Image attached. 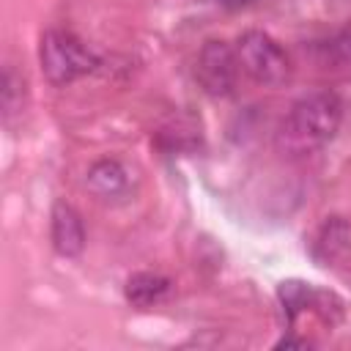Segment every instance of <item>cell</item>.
I'll return each instance as SVG.
<instances>
[{"label":"cell","mask_w":351,"mask_h":351,"mask_svg":"<svg viewBox=\"0 0 351 351\" xmlns=\"http://www.w3.org/2000/svg\"><path fill=\"white\" fill-rule=\"evenodd\" d=\"M343 101L332 90H313L296 99L280 129V145L291 154H310L324 148L340 129Z\"/></svg>","instance_id":"6da1fadb"},{"label":"cell","mask_w":351,"mask_h":351,"mask_svg":"<svg viewBox=\"0 0 351 351\" xmlns=\"http://www.w3.org/2000/svg\"><path fill=\"white\" fill-rule=\"evenodd\" d=\"M41 71L52 85H69L96 71L99 58L69 30H47L38 47Z\"/></svg>","instance_id":"7a4b0ae2"},{"label":"cell","mask_w":351,"mask_h":351,"mask_svg":"<svg viewBox=\"0 0 351 351\" xmlns=\"http://www.w3.org/2000/svg\"><path fill=\"white\" fill-rule=\"evenodd\" d=\"M236 58L239 66L261 85H285L291 80V63L285 58V52L280 49V44L261 33V30H247L239 36L236 41Z\"/></svg>","instance_id":"3957f363"},{"label":"cell","mask_w":351,"mask_h":351,"mask_svg":"<svg viewBox=\"0 0 351 351\" xmlns=\"http://www.w3.org/2000/svg\"><path fill=\"white\" fill-rule=\"evenodd\" d=\"M239 58L236 49H230L225 41H206L197 52V63H195V77L200 82V88L208 96H230L236 88V77H239Z\"/></svg>","instance_id":"277c9868"},{"label":"cell","mask_w":351,"mask_h":351,"mask_svg":"<svg viewBox=\"0 0 351 351\" xmlns=\"http://www.w3.org/2000/svg\"><path fill=\"white\" fill-rule=\"evenodd\" d=\"M49 236H52V247L58 255L63 258H77L85 250V225L82 217L74 206H69L66 200H58L52 206V217H49Z\"/></svg>","instance_id":"5b68a950"},{"label":"cell","mask_w":351,"mask_h":351,"mask_svg":"<svg viewBox=\"0 0 351 351\" xmlns=\"http://www.w3.org/2000/svg\"><path fill=\"white\" fill-rule=\"evenodd\" d=\"M88 189L101 200H121L129 195V173L115 159H99L88 170Z\"/></svg>","instance_id":"8992f818"},{"label":"cell","mask_w":351,"mask_h":351,"mask_svg":"<svg viewBox=\"0 0 351 351\" xmlns=\"http://www.w3.org/2000/svg\"><path fill=\"white\" fill-rule=\"evenodd\" d=\"M173 282L162 274H154V271H137L126 280V302L134 304V307H151V304H159L167 293H170Z\"/></svg>","instance_id":"52a82bcc"},{"label":"cell","mask_w":351,"mask_h":351,"mask_svg":"<svg viewBox=\"0 0 351 351\" xmlns=\"http://www.w3.org/2000/svg\"><path fill=\"white\" fill-rule=\"evenodd\" d=\"M348 236H351L348 222H346L343 217H329V219L321 225L318 236H315V244H313L315 258H318L324 266L332 263L335 258L343 255V250H346V244H348Z\"/></svg>","instance_id":"ba28073f"},{"label":"cell","mask_w":351,"mask_h":351,"mask_svg":"<svg viewBox=\"0 0 351 351\" xmlns=\"http://www.w3.org/2000/svg\"><path fill=\"white\" fill-rule=\"evenodd\" d=\"M313 52L324 66H351V22L337 27L329 38L318 41Z\"/></svg>","instance_id":"9c48e42d"},{"label":"cell","mask_w":351,"mask_h":351,"mask_svg":"<svg viewBox=\"0 0 351 351\" xmlns=\"http://www.w3.org/2000/svg\"><path fill=\"white\" fill-rule=\"evenodd\" d=\"M22 96H25V85L16 77V71L11 66H5L3 71V115L11 118L19 107H22Z\"/></svg>","instance_id":"30bf717a"},{"label":"cell","mask_w":351,"mask_h":351,"mask_svg":"<svg viewBox=\"0 0 351 351\" xmlns=\"http://www.w3.org/2000/svg\"><path fill=\"white\" fill-rule=\"evenodd\" d=\"M214 5H219V8H230V11H236V8H247V5H255V3H261V0H211Z\"/></svg>","instance_id":"8fae6325"}]
</instances>
